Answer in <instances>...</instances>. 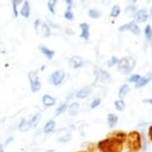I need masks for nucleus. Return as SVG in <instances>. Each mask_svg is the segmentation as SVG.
I'll return each mask as SVG.
<instances>
[{
	"mask_svg": "<svg viewBox=\"0 0 152 152\" xmlns=\"http://www.w3.org/2000/svg\"><path fill=\"white\" fill-rule=\"evenodd\" d=\"M40 119H41V114H40V113H36V114H34V115H32L31 118L29 119V122H30L31 126L32 127L36 126L37 124L39 123Z\"/></svg>",
	"mask_w": 152,
	"mask_h": 152,
	"instance_id": "b1692460",
	"label": "nucleus"
},
{
	"mask_svg": "<svg viewBox=\"0 0 152 152\" xmlns=\"http://www.w3.org/2000/svg\"><path fill=\"white\" fill-rule=\"evenodd\" d=\"M5 51H6V49H5V45L3 42H0V53L3 54L5 53Z\"/></svg>",
	"mask_w": 152,
	"mask_h": 152,
	"instance_id": "4c0bfd02",
	"label": "nucleus"
},
{
	"mask_svg": "<svg viewBox=\"0 0 152 152\" xmlns=\"http://www.w3.org/2000/svg\"><path fill=\"white\" fill-rule=\"evenodd\" d=\"M88 16L92 19H98L101 17V12L96 9H89L88 10Z\"/></svg>",
	"mask_w": 152,
	"mask_h": 152,
	"instance_id": "cd10ccee",
	"label": "nucleus"
},
{
	"mask_svg": "<svg viewBox=\"0 0 152 152\" xmlns=\"http://www.w3.org/2000/svg\"><path fill=\"white\" fill-rule=\"evenodd\" d=\"M143 103H149V104H152V98H146V99H143Z\"/></svg>",
	"mask_w": 152,
	"mask_h": 152,
	"instance_id": "ea45409f",
	"label": "nucleus"
},
{
	"mask_svg": "<svg viewBox=\"0 0 152 152\" xmlns=\"http://www.w3.org/2000/svg\"><path fill=\"white\" fill-rule=\"evenodd\" d=\"M136 12H137V7H136V5H134V4L127 5L125 8V13L129 16H132V15L134 16V14Z\"/></svg>",
	"mask_w": 152,
	"mask_h": 152,
	"instance_id": "393cba45",
	"label": "nucleus"
},
{
	"mask_svg": "<svg viewBox=\"0 0 152 152\" xmlns=\"http://www.w3.org/2000/svg\"><path fill=\"white\" fill-rule=\"evenodd\" d=\"M135 65H136V60L134 57L132 56H124L121 59H119L117 67L118 70L123 74H130L132 70L134 69Z\"/></svg>",
	"mask_w": 152,
	"mask_h": 152,
	"instance_id": "7ed1b4c3",
	"label": "nucleus"
},
{
	"mask_svg": "<svg viewBox=\"0 0 152 152\" xmlns=\"http://www.w3.org/2000/svg\"><path fill=\"white\" fill-rule=\"evenodd\" d=\"M151 80H152V73H148V74H146L145 76H142V77L135 83V87L136 88L144 87L146 84H148Z\"/></svg>",
	"mask_w": 152,
	"mask_h": 152,
	"instance_id": "ddd939ff",
	"label": "nucleus"
},
{
	"mask_svg": "<svg viewBox=\"0 0 152 152\" xmlns=\"http://www.w3.org/2000/svg\"><path fill=\"white\" fill-rule=\"evenodd\" d=\"M97 149L100 152H122L124 149V142L107 135L105 139L100 140L97 143Z\"/></svg>",
	"mask_w": 152,
	"mask_h": 152,
	"instance_id": "f257e3e1",
	"label": "nucleus"
},
{
	"mask_svg": "<svg viewBox=\"0 0 152 152\" xmlns=\"http://www.w3.org/2000/svg\"><path fill=\"white\" fill-rule=\"evenodd\" d=\"M144 34H145V37L148 41H152V28H151V25H146L145 28H144Z\"/></svg>",
	"mask_w": 152,
	"mask_h": 152,
	"instance_id": "c756f323",
	"label": "nucleus"
},
{
	"mask_svg": "<svg viewBox=\"0 0 152 152\" xmlns=\"http://www.w3.org/2000/svg\"><path fill=\"white\" fill-rule=\"evenodd\" d=\"M66 32H67V33H69V34H72L73 33V31H71V30H66Z\"/></svg>",
	"mask_w": 152,
	"mask_h": 152,
	"instance_id": "a18cd8bd",
	"label": "nucleus"
},
{
	"mask_svg": "<svg viewBox=\"0 0 152 152\" xmlns=\"http://www.w3.org/2000/svg\"><path fill=\"white\" fill-rule=\"evenodd\" d=\"M42 103L46 107H51L55 104L56 101H55V98H54V97L50 96V95H48V94H45L42 96Z\"/></svg>",
	"mask_w": 152,
	"mask_h": 152,
	"instance_id": "2eb2a0df",
	"label": "nucleus"
},
{
	"mask_svg": "<svg viewBox=\"0 0 152 152\" xmlns=\"http://www.w3.org/2000/svg\"><path fill=\"white\" fill-rule=\"evenodd\" d=\"M96 78L97 80L100 81V82L102 83H107L111 81V75L110 73L106 71V70L104 69H99L96 71Z\"/></svg>",
	"mask_w": 152,
	"mask_h": 152,
	"instance_id": "6e6552de",
	"label": "nucleus"
},
{
	"mask_svg": "<svg viewBox=\"0 0 152 152\" xmlns=\"http://www.w3.org/2000/svg\"><path fill=\"white\" fill-rule=\"evenodd\" d=\"M141 77H142V76L139 74H132L127 78V81H128V82H132V83H136Z\"/></svg>",
	"mask_w": 152,
	"mask_h": 152,
	"instance_id": "473e14b6",
	"label": "nucleus"
},
{
	"mask_svg": "<svg viewBox=\"0 0 152 152\" xmlns=\"http://www.w3.org/2000/svg\"><path fill=\"white\" fill-rule=\"evenodd\" d=\"M67 109H68V103H67V102L62 103V104H61L58 108H57L56 111H55L56 116H59L60 114H62L63 112H65V111H66Z\"/></svg>",
	"mask_w": 152,
	"mask_h": 152,
	"instance_id": "c85d7f7f",
	"label": "nucleus"
},
{
	"mask_svg": "<svg viewBox=\"0 0 152 152\" xmlns=\"http://www.w3.org/2000/svg\"><path fill=\"white\" fill-rule=\"evenodd\" d=\"M151 14H152V8H151Z\"/></svg>",
	"mask_w": 152,
	"mask_h": 152,
	"instance_id": "09e8293b",
	"label": "nucleus"
},
{
	"mask_svg": "<svg viewBox=\"0 0 152 152\" xmlns=\"http://www.w3.org/2000/svg\"><path fill=\"white\" fill-rule=\"evenodd\" d=\"M57 1L58 0H48V3H47V6H48V9H49V11L54 14L55 13V6L57 4Z\"/></svg>",
	"mask_w": 152,
	"mask_h": 152,
	"instance_id": "7c9ffc66",
	"label": "nucleus"
},
{
	"mask_svg": "<svg viewBox=\"0 0 152 152\" xmlns=\"http://www.w3.org/2000/svg\"><path fill=\"white\" fill-rule=\"evenodd\" d=\"M36 33L38 35H42L43 37L45 38H48L51 35V30H50V27L47 25L46 23L44 22H41L40 23L39 27L36 30Z\"/></svg>",
	"mask_w": 152,
	"mask_h": 152,
	"instance_id": "9d476101",
	"label": "nucleus"
},
{
	"mask_svg": "<svg viewBox=\"0 0 152 152\" xmlns=\"http://www.w3.org/2000/svg\"><path fill=\"white\" fill-rule=\"evenodd\" d=\"M138 0H130V2H132V3H136Z\"/></svg>",
	"mask_w": 152,
	"mask_h": 152,
	"instance_id": "c03bdc74",
	"label": "nucleus"
},
{
	"mask_svg": "<svg viewBox=\"0 0 152 152\" xmlns=\"http://www.w3.org/2000/svg\"><path fill=\"white\" fill-rule=\"evenodd\" d=\"M118 122V116L114 113H109L107 115V123H108V126L110 128H113L114 126L116 125V123Z\"/></svg>",
	"mask_w": 152,
	"mask_h": 152,
	"instance_id": "6ab92c4d",
	"label": "nucleus"
},
{
	"mask_svg": "<svg viewBox=\"0 0 152 152\" xmlns=\"http://www.w3.org/2000/svg\"><path fill=\"white\" fill-rule=\"evenodd\" d=\"M20 14L22 15L24 18H28L29 15H30V5H29L28 0H25V1H24L23 6L20 10Z\"/></svg>",
	"mask_w": 152,
	"mask_h": 152,
	"instance_id": "f3484780",
	"label": "nucleus"
},
{
	"mask_svg": "<svg viewBox=\"0 0 152 152\" xmlns=\"http://www.w3.org/2000/svg\"><path fill=\"white\" fill-rule=\"evenodd\" d=\"M148 137H149V140H150L152 143V124L149 126V129H148Z\"/></svg>",
	"mask_w": 152,
	"mask_h": 152,
	"instance_id": "58836bf2",
	"label": "nucleus"
},
{
	"mask_svg": "<svg viewBox=\"0 0 152 152\" xmlns=\"http://www.w3.org/2000/svg\"><path fill=\"white\" fill-rule=\"evenodd\" d=\"M109 136H113L115 138H117V139L123 141L124 143H125V140H126V136L127 134L124 131H121V130H118V131H112L111 133H109Z\"/></svg>",
	"mask_w": 152,
	"mask_h": 152,
	"instance_id": "aec40b11",
	"label": "nucleus"
},
{
	"mask_svg": "<svg viewBox=\"0 0 152 152\" xmlns=\"http://www.w3.org/2000/svg\"><path fill=\"white\" fill-rule=\"evenodd\" d=\"M103 2H104L105 5H107V3H109V0H103Z\"/></svg>",
	"mask_w": 152,
	"mask_h": 152,
	"instance_id": "37998d69",
	"label": "nucleus"
},
{
	"mask_svg": "<svg viewBox=\"0 0 152 152\" xmlns=\"http://www.w3.org/2000/svg\"><path fill=\"white\" fill-rule=\"evenodd\" d=\"M0 152H4V149H3V144L0 143Z\"/></svg>",
	"mask_w": 152,
	"mask_h": 152,
	"instance_id": "79ce46f5",
	"label": "nucleus"
},
{
	"mask_svg": "<svg viewBox=\"0 0 152 152\" xmlns=\"http://www.w3.org/2000/svg\"><path fill=\"white\" fill-rule=\"evenodd\" d=\"M118 61H119V59L117 58L116 56H112L111 58L108 60L107 62V65H108V67H113V66H115L116 64H118Z\"/></svg>",
	"mask_w": 152,
	"mask_h": 152,
	"instance_id": "72a5a7b5",
	"label": "nucleus"
},
{
	"mask_svg": "<svg viewBox=\"0 0 152 152\" xmlns=\"http://www.w3.org/2000/svg\"><path fill=\"white\" fill-rule=\"evenodd\" d=\"M46 152H56L55 150H53V149H51V150H47Z\"/></svg>",
	"mask_w": 152,
	"mask_h": 152,
	"instance_id": "49530a36",
	"label": "nucleus"
},
{
	"mask_svg": "<svg viewBox=\"0 0 152 152\" xmlns=\"http://www.w3.org/2000/svg\"><path fill=\"white\" fill-rule=\"evenodd\" d=\"M68 111L72 116L76 115L79 111V103L78 102H73L68 106Z\"/></svg>",
	"mask_w": 152,
	"mask_h": 152,
	"instance_id": "5701e85b",
	"label": "nucleus"
},
{
	"mask_svg": "<svg viewBox=\"0 0 152 152\" xmlns=\"http://www.w3.org/2000/svg\"><path fill=\"white\" fill-rule=\"evenodd\" d=\"M65 76H66V74H65V71L63 69L56 70L55 72H53L52 74L50 75L49 81L54 86H59V85H61L63 80L65 79Z\"/></svg>",
	"mask_w": 152,
	"mask_h": 152,
	"instance_id": "20e7f679",
	"label": "nucleus"
},
{
	"mask_svg": "<svg viewBox=\"0 0 152 152\" xmlns=\"http://www.w3.org/2000/svg\"><path fill=\"white\" fill-rule=\"evenodd\" d=\"M130 92V87L128 84H123V85L121 86L120 88H119L118 90V96L120 99H123L125 98V97L127 96V94H128Z\"/></svg>",
	"mask_w": 152,
	"mask_h": 152,
	"instance_id": "a211bd4d",
	"label": "nucleus"
},
{
	"mask_svg": "<svg viewBox=\"0 0 152 152\" xmlns=\"http://www.w3.org/2000/svg\"><path fill=\"white\" fill-rule=\"evenodd\" d=\"M77 152H87V151H85V150H79V151H77Z\"/></svg>",
	"mask_w": 152,
	"mask_h": 152,
	"instance_id": "de8ad7c7",
	"label": "nucleus"
},
{
	"mask_svg": "<svg viewBox=\"0 0 152 152\" xmlns=\"http://www.w3.org/2000/svg\"><path fill=\"white\" fill-rule=\"evenodd\" d=\"M126 152H139L142 148V138L140 132L137 130L130 131L126 136L125 140Z\"/></svg>",
	"mask_w": 152,
	"mask_h": 152,
	"instance_id": "f03ea898",
	"label": "nucleus"
},
{
	"mask_svg": "<svg viewBox=\"0 0 152 152\" xmlns=\"http://www.w3.org/2000/svg\"><path fill=\"white\" fill-rule=\"evenodd\" d=\"M55 121L53 120V119H50V120H48L47 122L45 123L44 127H43V132L44 133H50L52 132L54 128H55Z\"/></svg>",
	"mask_w": 152,
	"mask_h": 152,
	"instance_id": "4be33fe9",
	"label": "nucleus"
},
{
	"mask_svg": "<svg viewBox=\"0 0 152 152\" xmlns=\"http://www.w3.org/2000/svg\"><path fill=\"white\" fill-rule=\"evenodd\" d=\"M72 127L73 126L69 127V128H62L61 130H59L58 135H57V141L62 143L70 141L72 137V130H71Z\"/></svg>",
	"mask_w": 152,
	"mask_h": 152,
	"instance_id": "0eeeda50",
	"label": "nucleus"
},
{
	"mask_svg": "<svg viewBox=\"0 0 152 152\" xmlns=\"http://www.w3.org/2000/svg\"><path fill=\"white\" fill-rule=\"evenodd\" d=\"M114 106H115L116 110H118V111H123L124 109H125L126 104H125V102H124L122 99H119V100H116V101L114 102Z\"/></svg>",
	"mask_w": 152,
	"mask_h": 152,
	"instance_id": "bb28decb",
	"label": "nucleus"
},
{
	"mask_svg": "<svg viewBox=\"0 0 152 152\" xmlns=\"http://www.w3.org/2000/svg\"><path fill=\"white\" fill-rule=\"evenodd\" d=\"M69 65H70V67L73 68V69H78V68H80V67H82L84 65V60H83L82 57L74 55V56H72L71 58H70Z\"/></svg>",
	"mask_w": 152,
	"mask_h": 152,
	"instance_id": "1a4fd4ad",
	"label": "nucleus"
},
{
	"mask_svg": "<svg viewBox=\"0 0 152 152\" xmlns=\"http://www.w3.org/2000/svg\"><path fill=\"white\" fill-rule=\"evenodd\" d=\"M118 30L120 32L123 31H129L131 33L135 34V35H139L140 34V28L139 26L137 25V23L135 21H130V22L124 24V25L119 26Z\"/></svg>",
	"mask_w": 152,
	"mask_h": 152,
	"instance_id": "423d86ee",
	"label": "nucleus"
},
{
	"mask_svg": "<svg viewBox=\"0 0 152 152\" xmlns=\"http://www.w3.org/2000/svg\"><path fill=\"white\" fill-rule=\"evenodd\" d=\"M30 128H32L30 122H29V120H25V119H22L18 125V129L20 130L21 132H26Z\"/></svg>",
	"mask_w": 152,
	"mask_h": 152,
	"instance_id": "412c9836",
	"label": "nucleus"
},
{
	"mask_svg": "<svg viewBox=\"0 0 152 152\" xmlns=\"http://www.w3.org/2000/svg\"><path fill=\"white\" fill-rule=\"evenodd\" d=\"M39 50H40V52H41L43 55H45L46 56V58L48 59V60H51V59L53 58V56H54V51L53 50H50V49H48L46 46L44 45H40L39 46Z\"/></svg>",
	"mask_w": 152,
	"mask_h": 152,
	"instance_id": "dca6fc26",
	"label": "nucleus"
},
{
	"mask_svg": "<svg viewBox=\"0 0 152 152\" xmlns=\"http://www.w3.org/2000/svg\"><path fill=\"white\" fill-rule=\"evenodd\" d=\"M100 104H101V99H100V98H95V99L92 100V102L90 104V107H91V109H94V108L98 107Z\"/></svg>",
	"mask_w": 152,
	"mask_h": 152,
	"instance_id": "f704fd0d",
	"label": "nucleus"
},
{
	"mask_svg": "<svg viewBox=\"0 0 152 152\" xmlns=\"http://www.w3.org/2000/svg\"><path fill=\"white\" fill-rule=\"evenodd\" d=\"M64 17L65 19H67V20H73L74 19V14H73V12L71 11V10H66L64 13Z\"/></svg>",
	"mask_w": 152,
	"mask_h": 152,
	"instance_id": "c9c22d12",
	"label": "nucleus"
},
{
	"mask_svg": "<svg viewBox=\"0 0 152 152\" xmlns=\"http://www.w3.org/2000/svg\"><path fill=\"white\" fill-rule=\"evenodd\" d=\"M92 93V89L90 87H84L82 89H80L79 91H77V93H76V97H77L78 99H85L87 98Z\"/></svg>",
	"mask_w": 152,
	"mask_h": 152,
	"instance_id": "4468645a",
	"label": "nucleus"
},
{
	"mask_svg": "<svg viewBox=\"0 0 152 152\" xmlns=\"http://www.w3.org/2000/svg\"><path fill=\"white\" fill-rule=\"evenodd\" d=\"M79 27L81 29V33H80V37L84 40H88L89 37H90V29H89V24L86 22L80 23Z\"/></svg>",
	"mask_w": 152,
	"mask_h": 152,
	"instance_id": "f8f14e48",
	"label": "nucleus"
},
{
	"mask_svg": "<svg viewBox=\"0 0 152 152\" xmlns=\"http://www.w3.org/2000/svg\"><path fill=\"white\" fill-rule=\"evenodd\" d=\"M67 4V9L66 10H71V7H72V4H73V1L72 0H64Z\"/></svg>",
	"mask_w": 152,
	"mask_h": 152,
	"instance_id": "e433bc0d",
	"label": "nucleus"
},
{
	"mask_svg": "<svg viewBox=\"0 0 152 152\" xmlns=\"http://www.w3.org/2000/svg\"><path fill=\"white\" fill-rule=\"evenodd\" d=\"M120 7L118 5H114V6L111 8V11H110V16L112 18H117L119 15H120Z\"/></svg>",
	"mask_w": 152,
	"mask_h": 152,
	"instance_id": "a878e982",
	"label": "nucleus"
},
{
	"mask_svg": "<svg viewBox=\"0 0 152 152\" xmlns=\"http://www.w3.org/2000/svg\"><path fill=\"white\" fill-rule=\"evenodd\" d=\"M148 18V13L146 11L145 9H140V10H137V12L134 14V21L135 22H140V23H143L147 20Z\"/></svg>",
	"mask_w": 152,
	"mask_h": 152,
	"instance_id": "9b49d317",
	"label": "nucleus"
},
{
	"mask_svg": "<svg viewBox=\"0 0 152 152\" xmlns=\"http://www.w3.org/2000/svg\"><path fill=\"white\" fill-rule=\"evenodd\" d=\"M12 140H13V137H12V136H11V137H9V138H8V139H7V141H6V143H5V144H8V143L11 142Z\"/></svg>",
	"mask_w": 152,
	"mask_h": 152,
	"instance_id": "a19ab883",
	"label": "nucleus"
},
{
	"mask_svg": "<svg viewBox=\"0 0 152 152\" xmlns=\"http://www.w3.org/2000/svg\"><path fill=\"white\" fill-rule=\"evenodd\" d=\"M23 0H12V7H13V12H14L15 17H18V10L17 6L22 2Z\"/></svg>",
	"mask_w": 152,
	"mask_h": 152,
	"instance_id": "2f4dec72",
	"label": "nucleus"
},
{
	"mask_svg": "<svg viewBox=\"0 0 152 152\" xmlns=\"http://www.w3.org/2000/svg\"><path fill=\"white\" fill-rule=\"evenodd\" d=\"M28 79L30 82V88L32 92H38L41 88V82H40L39 78L37 74L34 71H30L28 73Z\"/></svg>",
	"mask_w": 152,
	"mask_h": 152,
	"instance_id": "39448f33",
	"label": "nucleus"
}]
</instances>
